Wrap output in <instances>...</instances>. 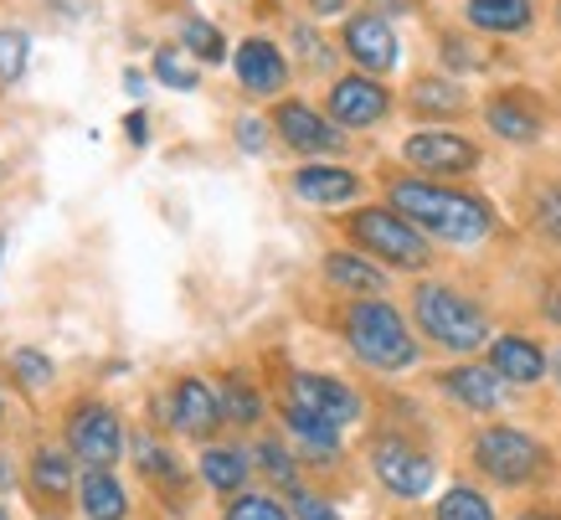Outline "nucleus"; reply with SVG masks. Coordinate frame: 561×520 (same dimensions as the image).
Wrapping results in <instances>:
<instances>
[{
    "label": "nucleus",
    "instance_id": "nucleus-29",
    "mask_svg": "<svg viewBox=\"0 0 561 520\" xmlns=\"http://www.w3.org/2000/svg\"><path fill=\"white\" fill-rule=\"evenodd\" d=\"M32 470H36V489H42V495H51V500H57V495H68L72 470H68V459H62V453L42 449V453H36Z\"/></svg>",
    "mask_w": 561,
    "mask_h": 520
},
{
    "label": "nucleus",
    "instance_id": "nucleus-12",
    "mask_svg": "<svg viewBox=\"0 0 561 520\" xmlns=\"http://www.w3.org/2000/svg\"><path fill=\"white\" fill-rule=\"evenodd\" d=\"M273 124H278V135L289 139L294 150H305V155H335L345 145L341 129L324 124V118L314 114V109H305V103H278Z\"/></svg>",
    "mask_w": 561,
    "mask_h": 520
},
{
    "label": "nucleus",
    "instance_id": "nucleus-7",
    "mask_svg": "<svg viewBox=\"0 0 561 520\" xmlns=\"http://www.w3.org/2000/svg\"><path fill=\"white\" fill-rule=\"evenodd\" d=\"M68 443H72V453L83 459L88 470H108V464L119 459V449H124L119 418H114L108 407H99V403L78 407V412L68 418Z\"/></svg>",
    "mask_w": 561,
    "mask_h": 520
},
{
    "label": "nucleus",
    "instance_id": "nucleus-16",
    "mask_svg": "<svg viewBox=\"0 0 561 520\" xmlns=\"http://www.w3.org/2000/svg\"><path fill=\"white\" fill-rule=\"evenodd\" d=\"M490 366L500 371L505 382L530 386V382H541L546 376V355H541V346H530L526 336H500L490 346Z\"/></svg>",
    "mask_w": 561,
    "mask_h": 520
},
{
    "label": "nucleus",
    "instance_id": "nucleus-8",
    "mask_svg": "<svg viewBox=\"0 0 561 520\" xmlns=\"http://www.w3.org/2000/svg\"><path fill=\"white\" fill-rule=\"evenodd\" d=\"M289 407H299V412H309V418L335 422V428H345V422H356L360 397L345 382H335V376H309L305 371V376H294L289 382Z\"/></svg>",
    "mask_w": 561,
    "mask_h": 520
},
{
    "label": "nucleus",
    "instance_id": "nucleus-35",
    "mask_svg": "<svg viewBox=\"0 0 561 520\" xmlns=\"http://www.w3.org/2000/svg\"><path fill=\"white\" fill-rule=\"evenodd\" d=\"M294 47L309 52V68H330V47H324V42L309 32V26H294Z\"/></svg>",
    "mask_w": 561,
    "mask_h": 520
},
{
    "label": "nucleus",
    "instance_id": "nucleus-15",
    "mask_svg": "<svg viewBox=\"0 0 561 520\" xmlns=\"http://www.w3.org/2000/svg\"><path fill=\"white\" fill-rule=\"evenodd\" d=\"M490 118V129L500 139H511V145H530V139H541V109H530L526 93H500V99L484 109Z\"/></svg>",
    "mask_w": 561,
    "mask_h": 520
},
{
    "label": "nucleus",
    "instance_id": "nucleus-21",
    "mask_svg": "<svg viewBox=\"0 0 561 520\" xmlns=\"http://www.w3.org/2000/svg\"><path fill=\"white\" fill-rule=\"evenodd\" d=\"M324 279L335 289H351V294H381V269L376 263H366V258H356V252H330L324 258Z\"/></svg>",
    "mask_w": 561,
    "mask_h": 520
},
{
    "label": "nucleus",
    "instance_id": "nucleus-33",
    "mask_svg": "<svg viewBox=\"0 0 561 520\" xmlns=\"http://www.w3.org/2000/svg\"><path fill=\"white\" fill-rule=\"evenodd\" d=\"M257 464H263V474H268L273 485L294 489V459L278 449V443H257Z\"/></svg>",
    "mask_w": 561,
    "mask_h": 520
},
{
    "label": "nucleus",
    "instance_id": "nucleus-17",
    "mask_svg": "<svg viewBox=\"0 0 561 520\" xmlns=\"http://www.w3.org/2000/svg\"><path fill=\"white\" fill-rule=\"evenodd\" d=\"M294 191L305 196V202H314V206H341V202H351L360 191V181L351 176V170H341V166H305L299 176H294Z\"/></svg>",
    "mask_w": 561,
    "mask_h": 520
},
{
    "label": "nucleus",
    "instance_id": "nucleus-6",
    "mask_svg": "<svg viewBox=\"0 0 561 520\" xmlns=\"http://www.w3.org/2000/svg\"><path fill=\"white\" fill-rule=\"evenodd\" d=\"M371 470H376V479H381L391 495H402V500H417V495H427V485H433L427 453L408 449L402 438H376L371 443Z\"/></svg>",
    "mask_w": 561,
    "mask_h": 520
},
{
    "label": "nucleus",
    "instance_id": "nucleus-26",
    "mask_svg": "<svg viewBox=\"0 0 561 520\" xmlns=\"http://www.w3.org/2000/svg\"><path fill=\"white\" fill-rule=\"evenodd\" d=\"M154 78H160L165 88H181V93H191V88L202 83V72L186 63V52H175V47L154 52Z\"/></svg>",
    "mask_w": 561,
    "mask_h": 520
},
{
    "label": "nucleus",
    "instance_id": "nucleus-13",
    "mask_svg": "<svg viewBox=\"0 0 561 520\" xmlns=\"http://www.w3.org/2000/svg\"><path fill=\"white\" fill-rule=\"evenodd\" d=\"M330 114L341 118L345 129H366V124L387 114V88L376 78H341L330 88Z\"/></svg>",
    "mask_w": 561,
    "mask_h": 520
},
{
    "label": "nucleus",
    "instance_id": "nucleus-27",
    "mask_svg": "<svg viewBox=\"0 0 561 520\" xmlns=\"http://www.w3.org/2000/svg\"><path fill=\"white\" fill-rule=\"evenodd\" d=\"M221 412H227L232 422H257V412H263V397H257V392L242 382V376H227V386H221Z\"/></svg>",
    "mask_w": 561,
    "mask_h": 520
},
{
    "label": "nucleus",
    "instance_id": "nucleus-19",
    "mask_svg": "<svg viewBox=\"0 0 561 520\" xmlns=\"http://www.w3.org/2000/svg\"><path fill=\"white\" fill-rule=\"evenodd\" d=\"M469 26L490 36H515L530 26V0H469Z\"/></svg>",
    "mask_w": 561,
    "mask_h": 520
},
{
    "label": "nucleus",
    "instance_id": "nucleus-44",
    "mask_svg": "<svg viewBox=\"0 0 561 520\" xmlns=\"http://www.w3.org/2000/svg\"><path fill=\"white\" fill-rule=\"evenodd\" d=\"M0 258H5V237H0Z\"/></svg>",
    "mask_w": 561,
    "mask_h": 520
},
{
    "label": "nucleus",
    "instance_id": "nucleus-43",
    "mask_svg": "<svg viewBox=\"0 0 561 520\" xmlns=\"http://www.w3.org/2000/svg\"><path fill=\"white\" fill-rule=\"evenodd\" d=\"M520 520H557V516H541V510H530V516H520Z\"/></svg>",
    "mask_w": 561,
    "mask_h": 520
},
{
    "label": "nucleus",
    "instance_id": "nucleus-10",
    "mask_svg": "<svg viewBox=\"0 0 561 520\" xmlns=\"http://www.w3.org/2000/svg\"><path fill=\"white\" fill-rule=\"evenodd\" d=\"M345 52H351L366 72H391L397 68V32L387 26V16L360 11V16L345 21Z\"/></svg>",
    "mask_w": 561,
    "mask_h": 520
},
{
    "label": "nucleus",
    "instance_id": "nucleus-23",
    "mask_svg": "<svg viewBox=\"0 0 561 520\" xmlns=\"http://www.w3.org/2000/svg\"><path fill=\"white\" fill-rule=\"evenodd\" d=\"M202 474L211 489H242V479H248V459L232 449H206L202 453Z\"/></svg>",
    "mask_w": 561,
    "mask_h": 520
},
{
    "label": "nucleus",
    "instance_id": "nucleus-31",
    "mask_svg": "<svg viewBox=\"0 0 561 520\" xmlns=\"http://www.w3.org/2000/svg\"><path fill=\"white\" fill-rule=\"evenodd\" d=\"M11 371L21 376V386H26V392H42V386L51 382V361H47V355H36V351H16V355H11Z\"/></svg>",
    "mask_w": 561,
    "mask_h": 520
},
{
    "label": "nucleus",
    "instance_id": "nucleus-4",
    "mask_svg": "<svg viewBox=\"0 0 561 520\" xmlns=\"http://www.w3.org/2000/svg\"><path fill=\"white\" fill-rule=\"evenodd\" d=\"M474 459L500 485H530L546 470V449L520 428H484L474 438Z\"/></svg>",
    "mask_w": 561,
    "mask_h": 520
},
{
    "label": "nucleus",
    "instance_id": "nucleus-2",
    "mask_svg": "<svg viewBox=\"0 0 561 520\" xmlns=\"http://www.w3.org/2000/svg\"><path fill=\"white\" fill-rule=\"evenodd\" d=\"M345 340H351V351L376 371H402L417 361V346H412L402 315H397L391 304H381L376 294L366 304H351V315H345Z\"/></svg>",
    "mask_w": 561,
    "mask_h": 520
},
{
    "label": "nucleus",
    "instance_id": "nucleus-22",
    "mask_svg": "<svg viewBox=\"0 0 561 520\" xmlns=\"http://www.w3.org/2000/svg\"><path fill=\"white\" fill-rule=\"evenodd\" d=\"M284 422H289L294 438H299L309 453H335V443H341V428H335V422L309 418V412H299V407H284Z\"/></svg>",
    "mask_w": 561,
    "mask_h": 520
},
{
    "label": "nucleus",
    "instance_id": "nucleus-18",
    "mask_svg": "<svg viewBox=\"0 0 561 520\" xmlns=\"http://www.w3.org/2000/svg\"><path fill=\"white\" fill-rule=\"evenodd\" d=\"M500 371H484V366H459V371H448L443 376V386H448V397L454 403H463V407H479V412H490L494 403H500Z\"/></svg>",
    "mask_w": 561,
    "mask_h": 520
},
{
    "label": "nucleus",
    "instance_id": "nucleus-24",
    "mask_svg": "<svg viewBox=\"0 0 561 520\" xmlns=\"http://www.w3.org/2000/svg\"><path fill=\"white\" fill-rule=\"evenodd\" d=\"M412 103L423 114H459L463 109V88L459 83H443V78H417L412 83Z\"/></svg>",
    "mask_w": 561,
    "mask_h": 520
},
{
    "label": "nucleus",
    "instance_id": "nucleus-46",
    "mask_svg": "<svg viewBox=\"0 0 561 520\" xmlns=\"http://www.w3.org/2000/svg\"><path fill=\"white\" fill-rule=\"evenodd\" d=\"M0 520H5V510H0Z\"/></svg>",
    "mask_w": 561,
    "mask_h": 520
},
{
    "label": "nucleus",
    "instance_id": "nucleus-20",
    "mask_svg": "<svg viewBox=\"0 0 561 520\" xmlns=\"http://www.w3.org/2000/svg\"><path fill=\"white\" fill-rule=\"evenodd\" d=\"M83 510H88V520H124V510H129V500H124V489H119V479L108 470H88L83 474Z\"/></svg>",
    "mask_w": 561,
    "mask_h": 520
},
{
    "label": "nucleus",
    "instance_id": "nucleus-32",
    "mask_svg": "<svg viewBox=\"0 0 561 520\" xmlns=\"http://www.w3.org/2000/svg\"><path fill=\"white\" fill-rule=\"evenodd\" d=\"M227 520H289L268 495H238V500L227 505Z\"/></svg>",
    "mask_w": 561,
    "mask_h": 520
},
{
    "label": "nucleus",
    "instance_id": "nucleus-41",
    "mask_svg": "<svg viewBox=\"0 0 561 520\" xmlns=\"http://www.w3.org/2000/svg\"><path fill=\"white\" fill-rule=\"evenodd\" d=\"M309 11H314V16H341L345 0H309Z\"/></svg>",
    "mask_w": 561,
    "mask_h": 520
},
{
    "label": "nucleus",
    "instance_id": "nucleus-9",
    "mask_svg": "<svg viewBox=\"0 0 561 520\" xmlns=\"http://www.w3.org/2000/svg\"><path fill=\"white\" fill-rule=\"evenodd\" d=\"M408 166L417 170H433V176H459V170H474L479 166V150L469 145L463 135H448V129H423L402 145Z\"/></svg>",
    "mask_w": 561,
    "mask_h": 520
},
{
    "label": "nucleus",
    "instance_id": "nucleus-28",
    "mask_svg": "<svg viewBox=\"0 0 561 520\" xmlns=\"http://www.w3.org/2000/svg\"><path fill=\"white\" fill-rule=\"evenodd\" d=\"M438 520H494V510H490V500L479 495V489H448L443 495V505H438Z\"/></svg>",
    "mask_w": 561,
    "mask_h": 520
},
{
    "label": "nucleus",
    "instance_id": "nucleus-38",
    "mask_svg": "<svg viewBox=\"0 0 561 520\" xmlns=\"http://www.w3.org/2000/svg\"><path fill=\"white\" fill-rule=\"evenodd\" d=\"M541 309H546V319H551V325H561V279H551V284H546Z\"/></svg>",
    "mask_w": 561,
    "mask_h": 520
},
{
    "label": "nucleus",
    "instance_id": "nucleus-42",
    "mask_svg": "<svg viewBox=\"0 0 561 520\" xmlns=\"http://www.w3.org/2000/svg\"><path fill=\"white\" fill-rule=\"evenodd\" d=\"M0 485H11V464L5 459H0Z\"/></svg>",
    "mask_w": 561,
    "mask_h": 520
},
{
    "label": "nucleus",
    "instance_id": "nucleus-40",
    "mask_svg": "<svg viewBox=\"0 0 561 520\" xmlns=\"http://www.w3.org/2000/svg\"><path fill=\"white\" fill-rule=\"evenodd\" d=\"M124 129H129V139H135V145H145V135H150V118L129 114V118H124Z\"/></svg>",
    "mask_w": 561,
    "mask_h": 520
},
{
    "label": "nucleus",
    "instance_id": "nucleus-37",
    "mask_svg": "<svg viewBox=\"0 0 561 520\" xmlns=\"http://www.w3.org/2000/svg\"><path fill=\"white\" fill-rule=\"evenodd\" d=\"M443 63H448V68H479V52L463 47L459 36H443Z\"/></svg>",
    "mask_w": 561,
    "mask_h": 520
},
{
    "label": "nucleus",
    "instance_id": "nucleus-30",
    "mask_svg": "<svg viewBox=\"0 0 561 520\" xmlns=\"http://www.w3.org/2000/svg\"><path fill=\"white\" fill-rule=\"evenodd\" d=\"M26 32H0V83H16L21 72H26Z\"/></svg>",
    "mask_w": 561,
    "mask_h": 520
},
{
    "label": "nucleus",
    "instance_id": "nucleus-39",
    "mask_svg": "<svg viewBox=\"0 0 561 520\" xmlns=\"http://www.w3.org/2000/svg\"><path fill=\"white\" fill-rule=\"evenodd\" d=\"M238 139H242V150H263V124H257V118H242Z\"/></svg>",
    "mask_w": 561,
    "mask_h": 520
},
{
    "label": "nucleus",
    "instance_id": "nucleus-25",
    "mask_svg": "<svg viewBox=\"0 0 561 520\" xmlns=\"http://www.w3.org/2000/svg\"><path fill=\"white\" fill-rule=\"evenodd\" d=\"M181 47H186L191 57H202V63H221V57H227V42H221V32L211 26V21H202V16H186V21H181Z\"/></svg>",
    "mask_w": 561,
    "mask_h": 520
},
{
    "label": "nucleus",
    "instance_id": "nucleus-34",
    "mask_svg": "<svg viewBox=\"0 0 561 520\" xmlns=\"http://www.w3.org/2000/svg\"><path fill=\"white\" fill-rule=\"evenodd\" d=\"M536 222H541V233L551 237V242H561V185H551L541 196V206H536Z\"/></svg>",
    "mask_w": 561,
    "mask_h": 520
},
{
    "label": "nucleus",
    "instance_id": "nucleus-1",
    "mask_svg": "<svg viewBox=\"0 0 561 520\" xmlns=\"http://www.w3.org/2000/svg\"><path fill=\"white\" fill-rule=\"evenodd\" d=\"M391 206L412 227H423V233L443 237V242H479L494 227V212L479 196L443 191V185H423V181H397L391 185Z\"/></svg>",
    "mask_w": 561,
    "mask_h": 520
},
{
    "label": "nucleus",
    "instance_id": "nucleus-5",
    "mask_svg": "<svg viewBox=\"0 0 561 520\" xmlns=\"http://www.w3.org/2000/svg\"><path fill=\"white\" fill-rule=\"evenodd\" d=\"M351 233H356V242H366L376 258H387L391 269H423L427 263V242L417 237V227H412L408 217H397V212L366 206V212L351 217Z\"/></svg>",
    "mask_w": 561,
    "mask_h": 520
},
{
    "label": "nucleus",
    "instance_id": "nucleus-11",
    "mask_svg": "<svg viewBox=\"0 0 561 520\" xmlns=\"http://www.w3.org/2000/svg\"><path fill=\"white\" fill-rule=\"evenodd\" d=\"M221 418H227V412H221V392H217V386H206V382H196V376H186V382L171 392V422L186 438H206Z\"/></svg>",
    "mask_w": 561,
    "mask_h": 520
},
{
    "label": "nucleus",
    "instance_id": "nucleus-36",
    "mask_svg": "<svg viewBox=\"0 0 561 520\" xmlns=\"http://www.w3.org/2000/svg\"><path fill=\"white\" fill-rule=\"evenodd\" d=\"M294 516L299 520H341L320 495H305V489H294Z\"/></svg>",
    "mask_w": 561,
    "mask_h": 520
},
{
    "label": "nucleus",
    "instance_id": "nucleus-14",
    "mask_svg": "<svg viewBox=\"0 0 561 520\" xmlns=\"http://www.w3.org/2000/svg\"><path fill=\"white\" fill-rule=\"evenodd\" d=\"M232 63H238V78H242L248 93H278V88L289 83V63H284V52L273 47V42H263V36L242 42Z\"/></svg>",
    "mask_w": 561,
    "mask_h": 520
},
{
    "label": "nucleus",
    "instance_id": "nucleus-3",
    "mask_svg": "<svg viewBox=\"0 0 561 520\" xmlns=\"http://www.w3.org/2000/svg\"><path fill=\"white\" fill-rule=\"evenodd\" d=\"M412 309H417V325H423L438 346H448V351H474V346H484V336H490L484 309L443 284L417 289V294H412Z\"/></svg>",
    "mask_w": 561,
    "mask_h": 520
},
{
    "label": "nucleus",
    "instance_id": "nucleus-45",
    "mask_svg": "<svg viewBox=\"0 0 561 520\" xmlns=\"http://www.w3.org/2000/svg\"><path fill=\"white\" fill-rule=\"evenodd\" d=\"M557 376H561V351H557Z\"/></svg>",
    "mask_w": 561,
    "mask_h": 520
}]
</instances>
